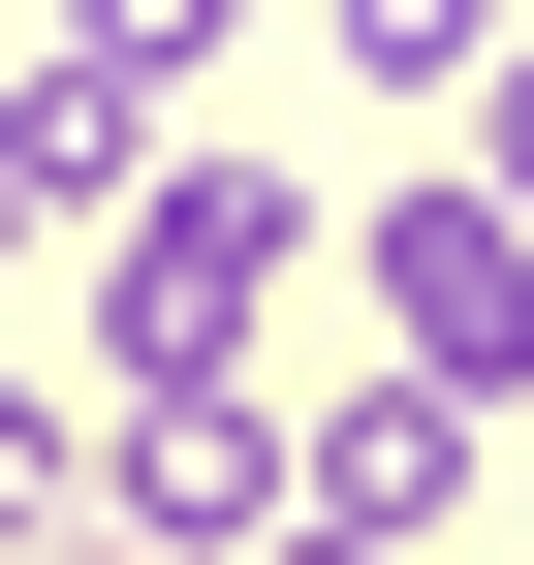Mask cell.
<instances>
[{
    "label": "cell",
    "instance_id": "6da1fadb",
    "mask_svg": "<svg viewBox=\"0 0 534 565\" xmlns=\"http://www.w3.org/2000/svg\"><path fill=\"white\" fill-rule=\"evenodd\" d=\"M314 252H346V221H314L284 158H221V126H158V189L95 221V345H126V377H252V315H284Z\"/></svg>",
    "mask_w": 534,
    "mask_h": 565
},
{
    "label": "cell",
    "instance_id": "7a4b0ae2",
    "mask_svg": "<svg viewBox=\"0 0 534 565\" xmlns=\"http://www.w3.org/2000/svg\"><path fill=\"white\" fill-rule=\"evenodd\" d=\"M284 503H314V408H284V377H126V408H95V534L252 565Z\"/></svg>",
    "mask_w": 534,
    "mask_h": 565
},
{
    "label": "cell",
    "instance_id": "3957f363",
    "mask_svg": "<svg viewBox=\"0 0 534 565\" xmlns=\"http://www.w3.org/2000/svg\"><path fill=\"white\" fill-rule=\"evenodd\" d=\"M346 282H377V345H409V377H534V221H503V189L472 158H440V189H377V221H346Z\"/></svg>",
    "mask_w": 534,
    "mask_h": 565
},
{
    "label": "cell",
    "instance_id": "277c9868",
    "mask_svg": "<svg viewBox=\"0 0 534 565\" xmlns=\"http://www.w3.org/2000/svg\"><path fill=\"white\" fill-rule=\"evenodd\" d=\"M158 126H189V95H126L95 32H32V63H0V282H32L63 221H126V189H158Z\"/></svg>",
    "mask_w": 534,
    "mask_h": 565
},
{
    "label": "cell",
    "instance_id": "5b68a950",
    "mask_svg": "<svg viewBox=\"0 0 534 565\" xmlns=\"http://www.w3.org/2000/svg\"><path fill=\"white\" fill-rule=\"evenodd\" d=\"M314 503H346V534H440V503H472V377H409V345H377V377L314 408Z\"/></svg>",
    "mask_w": 534,
    "mask_h": 565
},
{
    "label": "cell",
    "instance_id": "8992f818",
    "mask_svg": "<svg viewBox=\"0 0 534 565\" xmlns=\"http://www.w3.org/2000/svg\"><path fill=\"white\" fill-rule=\"evenodd\" d=\"M503 32H534V0H314V63H346V95H472Z\"/></svg>",
    "mask_w": 534,
    "mask_h": 565
},
{
    "label": "cell",
    "instance_id": "52a82bcc",
    "mask_svg": "<svg viewBox=\"0 0 534 565\" xmlns=\"http://www.w3.org/2000/svg\"><path fill=\"white\" fill-rule=\"evenodd\" d=\"M63 534H95V408H32V377H0V565H63Z\"/></svg>",
    "mask_w": 534,
    "mask_h": 565
},
{
    "label": "cell",
    "instance_id": "ba28073f",
    "mask_svg": "<svg viewBox=\"0 0 534 565\" xmlns=\"http://www.w3.org/2000/svg\"><path fill=\"white\" fill-rule=\"evenodd\" d=\"M63 32H95V63H126V95H189V63H221V32H252V0H63Z\"/></svg>",
    "mask_w": 534,
    "mask_h": 565
},
{
    "label": "cell",
    "instance_id": "9c48e42d",
    "mask_svg": "<svg viewBox=\"0 0 534 565\" xmlns=\"http://www.w3.org/2000/svg\"><path fill=\"white\" fill-rule=\"evenodd\" d=\"M472 189H503V221H534V32L472 63Z\"/></svg>",
    "mask_w": 534,
    "mask_h": 565
},
{
    "label": "cell",
    "instance_id": "30bf717a",
    "mask_svg": "<svg viewBox=\"0 0 534 565\" xmlns=\"http://www.w3.org/2000/svg\"><path fill=\"white\" fill-rule=\"evenodd\" d=\"M252 565H409V534H346V503H284V534H252Z\"/></svg>",
    "mask_w": 534,
    "mask_h": 565
},
{
    "label": "cell",
    "instance_id": "8fae6325",
    "mask_svg": "<svg viewBox=\"0 0 534 565\" xmlns=\"http://www.w3.org/2000/svg\"><path fill=\"white\" fill-rule=\"evenodd\" d=\"M63 565H158V534H63Z\"/></svg>",
    "mask_w": 534,
    "mask_h": 565
}]
</instances>
